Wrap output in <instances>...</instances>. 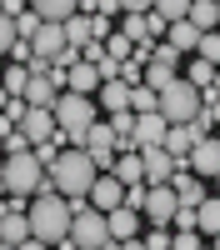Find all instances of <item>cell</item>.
<instances>
[{"label": "cell", "mask_w": 220, "mask_h": 250, "mask_svg": "<svg viewBox=\"0 0 220 250\" xmlns=\"http://www.w3.org/2000/svg\"><path fill=\"white\" fill-rule=\"evenodd\" d=\"M25 220H30V240H40L45 250H55V245L70 240V200H60V195L50 190V180H45V190L30 200Z\"/></svg>", "instance_id": "1"}, {"label": "cell", "mask_w": 220, "mask_h": 250, "mask_svg": "<svg viewBox=\"0 0 220 250\" xmlns=\"http://www.w3.org/2000/svg\"><path fill=\"white\" fill-rule=\"evenodd\" d=\"M45 180L60 200H85L90 185H95V165H90L85 150H60V160L45 170Z\"/></svg>", "instance_id": "2"}, {"label": "cell", "mask_w": 220, "mask_h": 250, "mask_svg": "<svg viewBox=\"0 0 220 250\" xmlns=\"http://www.w3.org/2000/svg\"><path fill=\"white\" fill-rule=\"evenodd\" d=\"M70 245L75 250H115L110 225L100 210H90V200H70Z\"/></svg>", "instance_id": "3"}, {"label": "cell", "mask_w": 220, "mask_h": 250, "mask_svg": "<svg viewBox=\"0 0 220 250\" xmlns=\"http://www.w3.org/2000/svg\"><path fill=\"white\" fill-rule=\"evenodd\" d=\"M155 115L165 125H190L200 115V90L190 85V80H170V85L155 95Z\"/></svg>", "instance_id": "4"}, {"label": "cell", "mask_w": 220, "mask_h": 250, "mask_svg": "<svg viewBox=\"0 0 220 250\" xmlns=\"http://www.w3.org/2000/svg\"><path fill=\"white\" fill-rule=\"evenodd\" d=\"M0 170H5V195H20V200H35L45 190V170H40V160L25 150V155H5L0 160Z\"/></svg>", "instance_id": "5"}, {"label": "cell", "mask_w": 220, "mask_h": 250, "mask_svg": "<svg viewBox=\"0 0 220 250\" xmlns=\"http://www.w3.org/2000/svg\"><path fill=\"white\" fill-rule=\"evenodd\" d=\"M140 215L150 220V230H170V220H175V190H170V185H150Z\"/></svg>", "instance_id": "6"}, {"label": "cell", "mask_w": 220, "mask_h": 250, "mask_svg": "<svg viewBox=\"0 0 220 250\" xmlns=\"http://www.w3.org/2000/svg\"><path fill=\"white\" fill-rule=\"evenodd\" d=\"M185 170H190L195 180H215V175H220V145H215L210 135H205V140H200L195 150L185 155Z\"/></svg>", "instance_id": "7"}, {"label": "cell", "mask_w": 220, "mask_h": 250, "mask_svg": "<svg viewBox=\"0 0 220 250\" xmlns=\"http://www.w3.org/2000/svg\"><path fill=\"white\" fill-rule=\"evenodd\" d=\"M90 210H100V215H110V210H120V200H125V185H120L115 175H95V185H90Z\"/></svg>", "instance_id": "8"}, {"label": "cell", "mask_w": 220, "mask_h": 250, "mask_svg": "<svg viewBox=\"0 0 220 250\" xmlns=\"http://www.w3.org/2000/svg\"><path fill=\"white\" fill-rule=\"evenodd\" d=\"M200 140H205V135H200L195 125H170V130H165V140H160V150H165L175 165H185V155L195 150Z\"/></svg>", "instance_id": "9"}, {"label": "cell", "mask_w": 220, "mask_h": 250, "mask_svg": "<svg viewBox=\"0 0 220 250\" xmlns=\"http://www.w3.org/2000/svg\"><path fill=\"white\" fill-rule=\"evenodd\" d=\"M140 165H145V180H150V185H170V175H175V160L160 150V145L140 150Z\"/></svg>", "instance_id": "10"}, {"label": "cell", "mask_w": 220, "mask_h": 250, "mask_svg": "<svg viewBox=\"0 0 220 250\" xmlns=\"http://www.w3.org/2000/svg\"><path fill=\"white\" fill-rule=\"evenodd\" d=\"M20 135H25V145H45V140L55 135V115H50V110H25Z\"/></svg>", "instance_id": "11"}, {"label": "cell", "mask_w": 220, "mask_h": 250, "mask_svg": "<svg viewBox=\"0 0 220 250\" xmlns=\"http://www.w3.org/2000/svg\"><path fill=\"white\" fill-rule=\"evenodd\" d=\"M165 130H170V125L165 120H160V115H135V155L140 150H150V145H160V140H165Z\"/></svg>", "instance_id": "12"}, {"label": "cell", "mask_w": 220, "mask_h": 250, "mask_svg": "<svg viewBox=\"0 0 220 250\" xmlns=\"http://www.w3.org/2000/svg\"><path fill=\"white\" fill-rule=\"evenodd\" d=\"M105 225H110V240H115V245H120V240H140V215L125 210V205H120V210H110Z\"/></svg>", "instance_id": "13"}, {"label": "cell", "mask_w": 220, "mask_h": 250, "mask_svg": "<svg viewBox=\"0 0 220 250\" xmlns=\"http://www.w3.org/2000/svg\"><path fill=\"white\" fill-rule=\"evenodd\" d=\"M95 105H100V110H110V115L130 110V85H125V80H110V85H100V90H95Z\"/></svg>", "instance_id": "14"}, {"label": "cell", "mask_w": 220, "mask_h": 250, "mask_svg": "<svg viewBox=\"0 0 220 250\" xmlns=\"http://www.w3.org/2000/svg\"><path fill=\"white\" fill-rule=\"evenodd\" d=\"M190 25L200 30V35H215V25H220V0H190Z\"/></svg>", "instance_id": "15"}, {"label": "cell", "mask_w": 220, "mask_h": 250, "mask_svg": "<svg viewBox=\"0 0 220 250\" xmlns=\"http://www.w3.org/2000/svg\"><path fill=\"white\" fill-rule=\"evenodd\" d=\"M25 240H30V220H25V210H10L5 220H0V245L15 250V245H25Z\"/></svg>", "instance_id": "16"}, {"label": "cell", "mask_w": 220, "mask_h": 250, "mask_svg": "<svg viewBox=\"0 0 220 250\" xmlns=\"http://www.w3.org/2000/svg\"><path fill=\"white\" fill-rule=\"evenodd\" d=\"M165 45H170L175 55H195V45H200V30L190 25V20H175V25L165 30Z\"/></svg>", "instance_id": "17"}, {"label": "cell", "mask_w": 220, "mask_h": 250, "mask_svg": "<svg viewBox=\"0 0 220 250\" xmlns=\"http://www.w3.org/2000/svg\"><path fill=\"white\" fill-rule=\"evenodd\" d=\"M60 30H65V45H70V50H85V45H95V30H90V15H80V10H75V15L65 20V25H60Z\"/></svg>", "instance_id": "18"}, {"label": "cell", "mask_w": 220, "mask_h": 250, "mask_svg": "<svg viewBox=\"0 0 220 250\" xmlns=\"http://www.w3.org/2000/svg\"><path fill=\"white\" fill-rule=\"evenodd\" d=\"M110 175H115L120 185H145V165H140V155H135V150H125V155H115Z\"/></svg>", "instance_id": "19"}, {"label": "cell", "mask_w": 220, "mask_h": 250, "mask_svg": "<svg viewBox=\"0 0 220 250\" xmlns=\"http://www.w3.org/2000/svg\"><path fill=\"white\" fill-rule=\"evenodd\" d=\"M195 235H210V240L220 235V200L215 195H205L195 205Z\"/></svg>", "instance_id": "20"}, {"label": "cell", "mask_w": 220, "mask_h": 250, "mask_svg": "<svg viewBox=\"0 0 220 250\" xmlns=\"http://www.w3.org/2000/svg\"><path fill=\"white\" fill-rule=\"evenodd\" d=\"M25 85H30V70L25 65H5V70H0V90H5L10 100L25 95Z\"/></svg>", "instance_id": "21"}, {"label": "cell", "mask_w": 220, "mask_h": 250, "mask_svg": "<svg viewBox=\"0 0 220 250\" xmlns=\"http://www.w3.org/2000/svg\"><path fill=\"white\" fill-rule=\"evenodd\" d=\"M170 80H180V70H170V65H155V60H150L145 70H140V85H145V90H155V95L165 90Z\"/></svg>", "instance_id": "22"}, {"label": "cell", "mask_w": 220, "mask_h": 250, "mask_svg": "<svg viewBox=\"0 0 220 250\" xmlns=\"http://www.w3.org/2000/svg\"><path fill=\"white\" fill-rule=\"evenodd\" d=\"M150 15H155L160 25L170 30L175 20H185V15H190V0H160V5H150Z\"/></svg>", "instance_id": "23"}, {"label": "cell", "mask_w": 220, "mask_h": 250, "mask_svg": "<svg viewBox=\"0 0 220 250\" xmlns=\"http://www.w3.org/2000/svg\"><path fill=\"white\" fill-rule=\"evenodd\" d=\"M180 80H190L195 90H210V85H215V65H205V60L195 55L190 65H185V75H180Z\"/></svg>", "instance_id": "24"}, {"label": "cell", "mask_w": 220, "mask_h": 250, "mask_svg": "<svg viewBox=\"0 0 220 250\" xmlns=\"http://www.w3.org/2000/svg\"><path fill=\"white\" fill-rule=\"evenodd\" d=\"M35 30H40V15L25 5V15H15V40H25V45H30V40H35Z\"/></svg>", "instance_id": "25"}, {"label": "cell", "mask_w": 220, "mask_h": 250, "mask_svg": "<svg viewBox=\"0 0 220 250\" xmlns=\"http://www.w3.org/2000/svg\"><path fill=\"white\" fill-rule=\"evenodd\" d=\"M130 115H155V90L135 85V90H130Z\"/></svg>", "instance_id": "26"}, {"label": "cell", "mask_w": 220, "mask_h": 250, "mask_svg": "<svg viewBox=\"0 0 220 250\" xmlns=\"http://www.w3.org/2000/svg\"><path fill=\"white\" fill-rule=\"evenodd\" d=\"M130 50H135V45H130V40H125V35H120V30H115V35L105 40V55L115 60V65H125V60H130Z\"/></svg>", "instance_id": "27"}, {"label": "cell", "mask_w": 220, "mask_h": 250, "mask_svg": "<svg viewBox=\"0 0 220 250\" xmlns=\"http://www.w3.org/2000/svg\"><path fill=\"white\" fill-rule=\"evenodd\" d=\"M195 55L205 60V65H215V70H220V35H200V45H195Z\"/></svg>", "instance_id": "28"}, {"label": "cell", "mask_w": 220, "mask_h": 250, "mask_svg": "<svg viewBox=\"0 0 220 250\" xmlns=\"http://www.w3.org/2000/svg\"><path fill=\"white\" fill-rule=\"evenodd\" d=\"M145 190H150V185H125V200H120V205H125V210H145Z\"/></svg>", "instance_id": "29"}, {"label": "cell", "mask_w": 220, "mask_h": 250, "mask_svg": "<svg viewBox=\"0 0 220 250\" xmlns=\"http://www.w3.org/2000/svg\"><path fill=\"white\" fill-rule=\"evenodd\" d=\"M170 250H200V235L195 230H170Z\"/></svg>", "instance_id": "30"}, {"label": "cell", "mask_w": 220, "mask_h": 250, "mask_svg": "<svg viewBox=\"0 0 220 250\" xmlns=\"http://www.w3.org/2000/svg\"><path fill=\"white\" fill-rule=\"evenodd\" d=\"M140 245H145V250H170V230H145Z\"/></svg>", "instance_id": "31"}, {"label": "cell", "mask_w": 220, "mask_h": 250, "mask_svg": "<svg viewBox=\"0 0 220 250\" xmlns=\"http://www.w3.org/2000/svg\"><path fill=\"white\" fill-rule=\"evenodd\" d=\"M10 45H15V20L0 15V55H10Z\"/></svg>", "instance_id": "32"}, {"label": "cell", "mask_w": 220, "mask_h": 250, "mask_svg": "<svg viewBox=\"0 0 220 250\" xmlns=\"http://www.w3.org/2000/svg\"><path fill=\"white\" fill-rule=\"evenodd\" d=\"M10 60H15V65H35V55H30V45H25V40H15V45H10Z\"/></svg>", "instance_id": "33"}, {"label": "cell", "mask_w": 220, "mask_h": 250, "mask_svg": "<svg viewBox=\"0 0 220 250\" xmlns=\"http://www.w3.org/2000/svg\"><path fill=\"white\" fill-rule=\"evenodd\" d=\"M170 230H195V210H180V205H175V220H170Z\"/></svg>", "instance_id": "34"}, {"label": "cell", "mask_w": 220, "mask_h": 250, "mask_svg": "<svg viewBox=\"0 0 220 250\" xmlns=\"http://www.w3.org/2000/svg\"><path fill=\"white\" fill-rule=\"evenodd\" d=\"M115 250H145V245H140V240H120Z\"/></svg>", "instance_id": "35"}, {"label": "cell", "mask_w": 220, "mask_h": 250, "mask_svg": "<svg viewBox=\"0 0 220 250\" xmlns=\"http://www.w3.org/2000/svg\"><path fill=\"white\" fill-rule=\"evenodd\" d=\"M15 250H45V245H40V240H25V245H15Z\"/></svg>", "instance_id": "36"}, {"label": "cell", "mask_w": 220, "mask_h": 250, "mask_svg": "<svg viewBox=\"0 0 220 250\" xmlns=\"http://www.w3.org/2000/svg\"><path fill=\"white\" fill-rule=\"evenodd\" d=\"M210 90H215V95H220V70H215V85H210Z\"/></svg>", "instance_id": "37"}, {"label": "cell", "mask_w": 220, "mask_h": 250, "mask_svg": "<svg viewBox=\"0 0 220 250\" xmlns=\"http://www.w3.org/2000/svg\"><path fill=\"white\" fill-rule=\"evenodd\" d=\"M215 200H220V175H215Z\"/></svg>", "instance_id": "38"}, {"label": "cell", "mask_w": 220, "mask_h": 250, "mask_svg": "<svg viewBox=\"0 0 220 250\" xmlns=\"http://www.w3.org/2000/svg\"><path fill=\"white\" fill-rule=\"evenodd\" d=\"M0 160H5V140H0Z\"/></svg>", "instance_id": "39"}, {"label": "cell", "mask_w": 220, "mask_h": 250, "mask_svg": "<svg viewBox=\"0 0 220 250\" xmlns=\"http://www.w3.org/2000/svg\"><path fill=\"white\" fill-rule=\"evenodd\" d=\"M210 140H215V145H220V130H215V135H210Z\"/></svg>", "instance_id": "40"}, {"label": "cell", "mask_w": 220, "mask_h": 250, "mask_svg": "<svg viewBox=\"0 0 220 250\" xmlns=\"http://www.w3.org/2000/svg\"><path fill=\"white\" fill-rule=\"evenodd\" d=\"M200 250H210V245H200Z\"/></svg>", "instance_id": "41"}, {"label": "cell", "mask_w": 220, "mask_h": 250, "mask_svg": "<svg viewBox=\"0 0 220 250\" xmlns=\"http://www.w3.org/2000/svg\"><path fill=\"white\" fill-rule=\"evenodd\" d=\"M0 250H5V245H0Z\"/></svg>", "instance_id": "42"}]
</instances>
